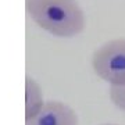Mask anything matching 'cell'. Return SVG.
<instances>
[{"label": "cell", "instance_id": "1", "mask_svg": "<svg viewBox=\"0 0 125 125\" xmlns=\"http://www.w3.org/2000/svg\"><path fill=\"white\" fill-rule=\"evenodd\" d=\"M31 20L57 38H74L85 29V13L76 0H25Z\"/></svg>", "mask_w": 125, "mask_h": 125}, {"label": "cell", "instance_id": "2", "mask_svg": "<svg viewBox=\"0 0 125 125\" xmlns=\"http://www.w3.org/2000/svg\"><path fill=\"white\" fill-rule=\"evenodd\" d=\"M94 74L110 83V86L125 85V38L111 39L103 43L92 54Z\"/></svg>", "mask_w": 125, "mask_h": 125}, {"label": "cell", "instance_id": "3", "mask_svg": "<svg viewBox=\"0 0 125 125\" xmlns=\"http://www.w3.org/2000/svg\"><path fill=\"white\" fill-rule=\"evenodd\" d=\"M25 125H78V115L65 103L49 100L36 115L25 120Z\"/></svg>", "mask_w": 125, "mask_h": 125}, {"label": "cell", "instance_id": "4", "mask_svg": "<svg viewBox=\"0 0 125 125\" xmlns=\"http://www.w3.org/2000/svg\"><path fill=\"white\" fill-rule=\"evenodd\" d=\"M45 103L40 85L33 78L25 76V120L36 115Z\"/></svg>", "mask_w": 125, "mask_h": 125}, {"label": "cell", "instance_id": "5", "mask_svg": "<svg viewBox=\"0 0 125 125\" xmlns=\"http://www.w3.org/2000/svg\"><path fill=\"white\" fill-rule=\"evenodd\" d=\"M108 97L117 108L125 111V85L124 86H110Z\"/></svg>", "mask_w": 125, "mask_h": 125}, {"label": "cell", "instance_id": "6", "mask_svg": "<svg viewBox=\"0 0 125 125\" xmlns=\"http://www.w3.org/2000/svg\"><path fill=\"white\" fill-rule=\"evenodd\" d=\"M100 125H118V124H100Z\"/></svg>", "mask_w": 125, "mask_h": 125}]
</instances>
